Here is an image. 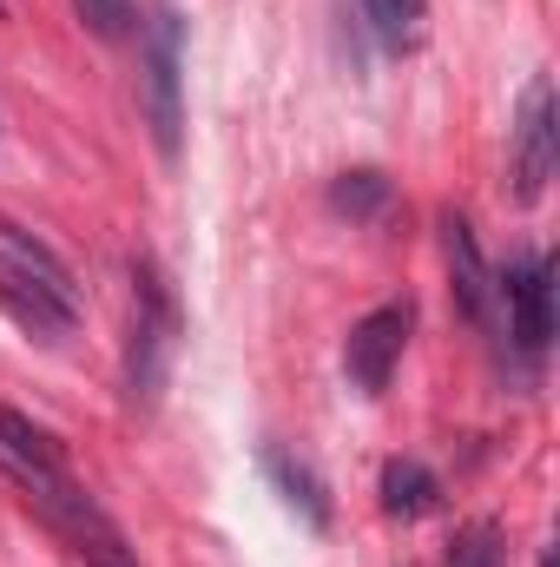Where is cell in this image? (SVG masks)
Masks as SVG:
<instances>
[{"mask_svg": "<svg viewBox=\"0 0 560 567\" xmlns=\"http://www.w3.org/2000/svg\"><path fill=\"white\" fill-rule=\"evenodd\" d=\"M178 297H172V278L152 265V258H133V330H126V403L133 410H158L165 396V377H172V357H178Z\"/></svg>", "mask_w": 560, "mask_h": 567, "instance_id": "1", "label": "cell"}, {"mask_svg": "<svg viewBox=\"0 0 560 567\" xmlns=\"http://www.w3.org/2000/svg\"><path fill=\"white\" fill-rule=\"evenodd\" d=\"M145 33V126H152V145L158 158H178L185 145V20L178 7H152Z\"/></svg>", "mask_w": 560, "mask_h": 567, "instance_id": "2", "label": "cell"}, {"mask_svg": "<svg viewBox=\"0 0 560 567\" xmlns=\"http://www.w3.org/2000/svg\"><path fill=\"white\" fill-rule=\"evenodd\" d=\"M554 172H560L554 80H528L521 113H515V140H508V192H515V205H541V192H548Z\"/></svg>", "mask_w": 560, "mask_h": 567, "instance_id": "3", "label": "cell"}, {"mask_svg": "<svg viewBox=\"0 0 560 567\" xmlns=\"http://www.w3.org/2000/svg\"><path fill=\"white\" fill-rule=\"evenodd\" d=\"M409 330H416V303H383V310H370V317L350 330V343H343V377H350L356 396H383V390H390V377H396V363H403V350H409Z\"/></svg>", "mask_w": 560, "mask_h": 567, "instance_id": "4", "label": "cell"}, {"mask_svg": "<svg viewBox=\"0 0 560 567\" xmlns=\"http://www.w3.org/2000/svg\"><path fill=\"white\" fill-rule=\"evenodd\" d=\"M495 303H508V337L521 357H541L554 337V265L541 251L508 258V271L495 278Z\"/></svg>", "mask_w": 560, "mask_h": 567, "instance_id": "5", "label": "cell"}, {"mask_svg": "<svg viewBox=\"0 0 560 567\" xmlns=\"http://www.w3.org/2000/svg\"><path fill=\"white\" fill-rule=\"evenodd\" d=\"M442 251H448V290H455V310H462L475 330H488V323H495V271H488L481 238H475V225H468L462 212L442 218Z\"/></svg>", "mask_w": 560, "mask_h": 567, "instance_id": "6", "label": "cell"}, {"mask_svg": "<svg viewBox=\"0 0 560 567\" xmlns=\"http://www.w3.org/2000/svg\"><path fill=\"white\" fill-rule=\"evenodd\" d=\"M0 303L27 323V330H40V337H66L73 330V290H60V284H46L40 271H27V265H13V258H0Z\"/></svg>", "mask_w": 560, "mask_h": 567, "instance_id": "7", "label": "cell"}, {"mask_svg": "<svg viewBox=\"0 0 560 567\" xmlns=\"http://www.w3.org/2000/svg\"><path fill=\"white\" fill-rule=\"evenodd\" d=\"M265 475L278 482L283 502L303 515V528H310V535H323V528H330V515H336V508H330V488H323V475H317L310 462H297L290 449H265Z\"/></svg>", "mask_w": 560, "mask_h": 567, "instance_id": "8", "label": "cell"}, {"mask_svg": "<svg viewBox=\"0 0 560 567\" xmlns=\"http://www.w3.org/2000/svg\"><path fill=\"white\" fill-rule=\"evenodd\" d=\"M356 27L383 47V53H416L428 33V0H350Z\"/></svg>", "mask_w": 560, "mask_h": 567, "instance_id": "9", "label": "cell"}, {"mask_svg": "<svg viewBox=\"0 0 560 567\" xmlns=\"http://www.w3.org/2000/svg\"><path fill=\"white\" fill-rule=\"evenodd\" d=\"M390 205H396V185L376 165H356V172H336L330 178V212L350 218V225H376Z\"/></svg>", "mask_w": 560, "mask_h": 567, "instance_id": "10", "label": "cell"}, {"mask_svg": "<svg viewBox=\"0 0 560 567\" xmlns=\"http://www.w3.org/2000/svg\"><path fill=\"white\" fill-rule=\"evenodd\" d=\"M435 502H442V482H435V468H422L416 455H403V462L383 468V508H390L396 522H416Z\"/></svg>", "mask_w": 560, "mask_h": 567, "instance_id": "11", "label": "cell"}, {"mask_svg": "<svg viewBox=\"0 0 560 567\" xmlns=\"http://www.w3.org/2000/svg\"><path fill=\"white\" fill-rule=\"evenodd\" d=\"M448 567H508V528L501 522H468L448 548Z\"/></svg>", "mask_w": 560, "mask_h": 567, "instance_id": "12", "label": "cell"}, {"mask_svg": "<svg viewBox=\"0 0 560 567\" xmlns=\"http://www.w3.org/2000/svg\"><path fill=\"white\" fill-rule=\"evenodd\" d=\"M80 27L100 33V40H133L145 20H139V0H73Z\"/></svg>", "mask_w": 560, "mask_h": 567, "instance_id": "13", "label": "cell"}]
</instances>
